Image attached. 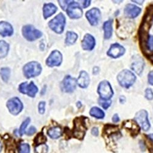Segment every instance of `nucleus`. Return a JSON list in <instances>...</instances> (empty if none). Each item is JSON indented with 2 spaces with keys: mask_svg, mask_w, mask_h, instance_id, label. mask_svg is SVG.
<instances>
[{
  "mask_svg": "<svg viewBox=\"0 0 153 153\" xmlns=\"http://www.w3.org/2000/svg\"><path fill=\"white\" fill-rule=\"evenodd\" d=\"M137 77L134 72L128 70L121 71L117 76V80L120 85L124 88H131L135 82Z\"/></svg>",
  "mask_w": 153,
  "mask_h": 153,
  "instance_id": "nucleus-1",
  "label": "nucleus"
},
{
  "mask_svg": "<svg viewBox=\"0 0 153 153\" xmlns=\"http://www.w3.org/2000/svg\"><path fill=\"white\" fill-rule=\"evenodd\" d=\"M97 92L100 99L102 100H110L114 95L111 84L107 80H104L99 83Z\"/></svg>",
  "mask_w": 153,
  "mask_h": 153,
  "instance_id": "nucleus-2",
  "label": "nucleus"
},
{
  "mask_svg": "<svg viewBox=\"0 0 153 153\" xmlns=\"http://www.w3.org/2000/svg\"><path fill=\"white\" fill-rule=\"evenodd\" d=\"M134 120L144 131H148L151 127L148 118V113L146 110L138 111L135 115Z\"/></svg>",
  "mask_w": 153,
  "mask_h": 153,
  "instance_id": "nucleus-3",
  "label": "nucleus"
},
{
  "mask_svg": "<svg viewBox=\"0 0 153 153\" xmlns=\"http://www.w3.org/2000/svg\"><path fill=\"white\" fill-rule=\"evenodd\" d=\"M41 65L39 62L36 61L28 62L23 68L24 75L28 79L39 75L41 73Z\"/></svg>",
  "mask_w": 153,
  "mask_h": 153,
  "instance_id": "nucleus-4",
  "label": "nucleus"
},
{
  "mask_svg": "<svg viewBox=\"0 0 153 153\" xmlns=\"http://www.w3.org/2000/svg\"><path fill=\"white\" fill-rule=\"evenodd\" d=\"M66 18L62 13L59 14L48 23V26L56 33H62L65 29Z\"/></svg>",
  "mask_w": 153,
  "mask_h": 153,
  "instance_id": "nucleus-5",
  "label": "nucleus"
},
{
  "mask_svg": "<svg viewBox=\"0 0 153 153\" xmlns=\"http://www.w3.org/2000/svg\"><path fill=\"white\" fill-rule=\"evenodd\" d=\"M86 131L85 126V119L83 117L76 118L74 120V137L79 140L83 139Z\"/></svg>",
  "mask_w": 153,
  "mask_h": 153,
  "instance_id": "nucleus-6",
  "label": "nucleus"
},
{
  "mask_svg": "<svg viewBox=\"0 0 153 153\" xmlns=\"http://www.w3.org/2000/svg\"><path fill=\"white\" fill-rule=\"evenodd\" d=\"M22 33L25 39L28 41H33L39 39L42 36V33L34 28L32 25H26L22 29Z\"/></svg>",
  "mask_w": 153,
  "mask_h": 153,
  "instance_id": "nucleus-7",
  "label": "nucleus"
},
{
  "mask_svg": "<svg viewBox=\"0 0 153 153\" xmlns=\"http://www.w3.org/2000/svg\"><path fill=\"white\" fill-rule=\"evenodd\" d=\"M126 52L125 48L118 43H114L111 45L107 51V55L110 58L117 59L124 55Z\"/></svg>",
  "mask_w": 153,
  "mask_h": 153,
  "instance_id": "nucleus-8",
  "label": "nucleus"
},
{
  "mask_svg": "<svg viewBox=\"0 0 153 153\" xmlns=\"http://www.w3.org/2000/svg\"><path fill=\"white\" fill-rule=\"evenodd\" d=\"M7 107L11 114L17 115L22 111L23 104L19 98L14 97L8 100Z\"/></svg>",
  "mask_w": 153,
  "mask_h": 153,
  "instance_id": "nucleus-9",
  "label": "nucleus"
},
{
  "mask_svg": "<svg viewBox=\"0 0 153 153\" xmlns=\"http://www.w3.org/2000/svg\"><path fill=\"white\" fill-rule=\"evenodd\" d=\"M19 91L23 94H27L30 97H34L38 91V88L33 82L30 84H28L27 82H25L20 85Z\"/></svg>",
  "mask_w": 153,
  "mask_h": 153,
  "instance_id": "nucleus-10",
  "label": "nucleus"
},
{
  "mask_svg": "<svg viewBox=\"0 0 153 153\" xmlns=\"http://www.w3.org/2000/svg\"><path fill=\"white\" fill-rule=\"evenodd\" d=\"M67 13L71 19H79L83 15V11L77 3L72 1L68 7Z\"/></svg>",
  "mask_w": 153,
  "mask_h": 153,
  "instance_id": "nucleus-11",
  "label": "nucleus"
},
{
  "mask_svg": "<svg viewBox=\"0 0 153 153\" xmlns=\"http://www.w3.org/2000/svg\"><path fill=\"white\" fill-rule=\"evenodd\" d=\"M86 17L92 26H96L98 24L100 19V11L97 7L92 8L91 9L87 11L86 13Z\"/></svg>",
  "mask_w": 153,
  "mask_h": 153,
  "instance_id": "nucleus-12",
  "label": "nucleus"
},
{
  "mask_svg": "<svg viewBox=\"0 0 153 153\" xmlns=\"http://www.w3.org/2000/svg\"><path fill=\"white\" fill-rule=\"evenodd\" d=\"M76 88V80L71 76L67 75L61 83V90L66 93L73 92Z\"/></svg>",
  "mask_w": 153,
  "mask_h": 153,
  "instance_id": "nucleus-13",
  "label": "nucleus"
},
{
  "mask_svg": "<svg viewBox=\"0 0 153 153\" xmlns=\"http://www.w3.org/2000/svg\"><path fill=\"white\" fill-rule=\"evenodd\" d=\"M141 8L132 4H127L125 6L124 10L125 16L129 19H135L141 13Z\"/></svg>",
  "mask_w": 153,
  "mask_h": 153,
  "instance_id": "nucleus-14",
  "label": "nucleus"
},
{
  "mask_svg": "<svg viewBox=\"0 0 153 153\" xmlns=\"http://www.w3.org/2000/svg\"><path fill=\"white\" fill-rule=\"evenodd\" d=\"M131 63V69L137 74L140 75L143 73L145 68V61L140 56H134Z\"/></svg>",
  "mask_w": 153,
  "mask_h": 153,
  "instance_id": "nucleus-15",
  "label": "nucleus"
},
{
  "mask_svg": "<svg viewBox=\"0 0 153 153\" xmlns=\"http://www.w3.org/2000/svg\"><path fill=\"white\" fill-rule=\"evenodd\" d=\"M62 62V55L58 50H54L47 58L46 63L50 67L58 66Z\"/></svg>",
  "mask_w": 153,
  "mask_h": 153,
  "instance_id": "nucleus-16",
  "label": "nucleus"
},
{
  "mask_svg": "<svg viewBox=\"0 0 153 153\" xmlns=\"http://www.w3.org/2000/svg\"><path fill=\"white\" fill-rule=\"evenodd\" d=\"M96 45V40L94 37L90 34H87L85 36L83 39L82 41V46L83 50L90 51L92 50Z\"/></svg>",
  "mask_w": 153,
  "mask_h": 153,
  "instance_id": "nucleus-17",
  "label": "nucleus"
},
{
  "mask_svg": "<svg viewBox=\"0 0 153 153\" xmlns=\"http://www.w3.org/2000/svg\"><path fill=\"white\" fill-rule=\"evenodd\" d=\"M123 127L133 135H137L139 132L140 127L135 120H127L123 123Z\"/></svg>",
  "mask_w": 153,
  "mask_h": 153,
  "instance_id": "nucleus-18",
  "label": "nucleus"
},
{
  "mask_svg": "<svg viewBox=\"0 0 153 153\" xmlns=\"http://www.w3.org/2000/svg\"><path fill=\"white\" fill-rule=\"evenodd\" d=\"M13 28L8 22H0V35L3 37L10 36L13 34Z\"/></svg>",
  "mask_w": 153,
  "mask_h": 153,
  "instance_id": "nucleus-19",
  "label": "nucleus"
},
{
  "mask_svg": "<svg viewBox=\"0 0 153 153\" xmlns=\"http://www.w3.org/2000/svg\"><path fill=\"white\" fill-rule=\"evenodd\" d=\"M77 83L82 88H86L90 84V79L88 73L85 71H82L77 80Z\"/></svg>",
  "mask_w": 153,
  "mask_h": 153,
  "instance_id": "nucleus-20",
  "label": "nucleus"
},
{
  "mask_svg": "<svg viewBox=\"0 0 153 153\" xmlns=\"http://www.w3.org/2000/svg\"><path fill=\"white\" fill-rule=\"evenodd\" d=\"M104 31V39H109L113 34V20L109 19L104 22L103 25Z\"/></svg>",
  "mask_w": 153,
  "mask_h": 153,
  "instance_id": "nucleus-21",
  "label": "nucleus"
},
{
  "mask_svg": "<svg viewBox=\"0 0 153 153\" xmlns=\"http://www.w3.org/2000/svg\"><path fill=\"white\" fill-rule=\"evenodd\" d=\"M57 10V7L53 3L45 4L44 6L43 11H44V16L45 19H47L54 14Z\"/></svg>",
  "mask_w": 153,
  "mask_h": 153,
  "instance_id": "nucleus-22",
  "label": "nucleus"
},
{
  "mask_svg": "<svg viewBox=\"0 0 153 153\" xmlns=\"http://www.w3.org/2000/svg\"><path fill=\"white\" fill-rule=\"evenodd\" d=\"M47 134L51 138L56 139L61 136L62 130L60 127H58V126L53 127L48 131Z\"/></svg>",
  "mask_w": 153,
  "mask_h": 153,
  "instance_id": "nucleus-23",
  "label": "nucleus"
},
{
  "mask_svg": "<svg viewBox=\"0 0 153 153\" xmlns=\"http://www.w3.org/2000/svg\"><path fill=\"white\" fill-rule=\"evenodd\" d=\"M90 115L94 117L96 119H103L105 117L104 111L97 107H94L91 108L90 111Z\"/></svg>",
  "mask_w": 153,
  "mask_h": 153,
  "instance_id": "nucleus-24",
  "label": "nucleus"
},
{
  "mask_svg": "<svg viewBox=\"0 0 153 153\" xmlns=\"http://www.w3.org/2000/svg\"><path fill=\"white\" fill-rule=\"evenodd\" d=\"M78 38V36L76 33H73L72 31H68L66 34V44L68 45L74 44Z\"/></svg>",
  "mask_w": 153,
  "mask_h": 153,
  "instance_id": "nucleus-25",
  "label": "nucleus"
},
{
  "mask_svg": "<svg viewBox=\"0 0 153 153\" xmlns=\"http://www.w3.org/2000/svg\"><path fill=\"white\" fill-rule=\"evenodd\" d=\"M9 45L4 41H0V58L5 57L9 51Z\"/></svg>",
  "mask_w": 153,
  "mask_h": 153,
  "instance_id": "nucleus-26",
  "label": "nucleus"
},
{
  "mask_svg": "<svg viewBox=\"0 0 153 153\" xmlns=\"http://www.w3.org/2000/svg\"><path fill=\"white\" fill-rule=\"evenodd\" d=\"M10 71L8 68H4L1 69L0 71V74H1V78L4 82H7L10 77Z\"/></svg>",
  "mask_w": 153,
  "mask_h": 153,
  "instance_id": "nucleus-27",
  "label": "nucleus"
},
{
  "mask_svg": "<svg viewBox=\"0 0 153 153\" xmlns=\"http://www.w3.org/2000/svg\"><path fill=\"white\" fill-rule=\"evenodd\" d=\"M48 150V147L45 144L36 145V146L35 147L36 153H47Z\"/></svg>",
  "mask_w": 153,
  "mask_h": 153,
  "instance_id": "nucleus-28",
  "label": "nucleus"
},
{
  "mask_svg": "<svg viewBox=\"0 0 153 153\" xmlns=\"http://www.w3.org/2000/svg\"><path fill=\"white\" fill-rule=\"evenodd\" d=\"M19 153H30V146L28 143H22L18 148Z\"/></svg>",
  "mask_w": 153,
  "mask_h": 153,
  "instance_id": "nucleus-29",
  "label": "nucleus"
},
{
  "mask_svg": "<svg viewBox=\"0 0 153 153\" xmlns=\"http://www.w3.org/2000/svg\"><path fill=\"white\" fill-rule=\"evenodd\" d=\"M45 142H46V137L42 133L38 134L37 135V137L35 138V143H36V145L44 144V143Z\"/></svg>",
  "mask_w": 153,
  "mask_h": 153,
  "instance_id": "nucleus-30",
  "label": "nucleus"
},
{
  "mask_svg": "<svg viewBox=\"0 0 153 153\" xmlns=\"http://www.w3.org/2000/svg\"><path fill=\"white\" fill-rule=\"evenodd\" d=\"M30 123V118H29L25 120L22 123V124H21V126L20 127V130H19V134L20 136H22L23 134L25 132V130H26V128L27 127V126Z\"/></svg>",
  "mask_w": 153,
  "mask_h": 153,
  "instance_id": "nucleus-31",
  "label": "nucleus"
},
{
  "mask_svg": "<svg viewBox=\"0 0 153 153\" xmlns=\"http://www.w3.org/2000/svg\"><path fill=\"white\" fill-rule=\"evenodd\" d=\"M146 46L147 49L150 52H153V36L148 35L146 41Z\"/></svg>",
  "mask_w": 153,
  "mask_h": 153,
  "instance_id": "nucleus-32",
  "label": "nucleus"
},
{
  "mask_svg": "<svg viewBox=\"0 0 153 153\" xmlns=\"http://www.w3.org/2000/svg\"><path fill=\"white\" fill-rule=\"evenodd\" d=\"M99 104L104 109L107 110L108 109L111 104V100H102L100 99L99 101Z\"/></svg>",
  "mask_w": 153,
  "mask_h": 153,
  "instance_id": "nucleus-33",
  "label": "nucleus"
},
{
  "mask_svg": "<svg viewBox=\"0 0 153 153\" xmlns=\"http://www.w3.org/2000/svg\"><path fill=\"white\" fill-rule=\"evenodd\" d=\"M145 96L146 99L148 100H152L153 99V91L152 89L148 88L145 90Z\"/></svg>",
  "mask_w": 153,
  "mask_h": 153,
  "instance_id": "nucleus-34",
  "label": "nucleus"
},
{
  "mask_svg": "<svg viewBox=\"0 0 153 153\" xmlns=\"http://www.w3.org/2000/svg\"><path fill=\"white\" fill-rule=\"evenodd\" d=\"M71 2H72V1H59V5L61 6V7H62V9L63 10H65L66 8L67 7H68V6L71 3Z\"/></svg>",
  "mask_w": 153,
  "mask_h": 153,
  "instance_id": "nucleus-35",
  "label": "nucleus"
},
{
  "mask_svg": "<svg viewBox=\"0 0 153 153\" xmlns=\"http://www.w3.org/2000/svg\"><path fill=\"white\" fill-rule=\"evenodd\" d=\"M45 102H41L39 104V111L41 114H44L45 112Z\"/></svg>",
  "mask_w": 153,
  "mask_h": 153,
  "instance_id": "nucleus-36",
  "label": "nucleus"
},
{
  "mask_svg": "<svg viewBox=\"0 0 153 153\" xmlns=\"http://www.w3.org/2000/svg\"><path fill=\"white\" fill-rule=\"evenodd\" d=\"M148 82L149 85L153 86V71H150L148 75Z\"/></svg>",
  "mask_w": 153,
  "mask_h": 153,
  "instance_id": "nucleus-37",
  "label": "nucleus"
},
{
  "mask_svg": "<svg viewBox=\"0 0 153 153\" xmlns=\"http://www.w3.org/2000/svg\"><path fill=\"white\" fill-rule=\"evenodd\" d=\"M36 129L34 127L32 126V127H30L29 129L27 132V134L28 135H33L36 132Z\"/></svg>",
  "mask_w": 153,
  "mask_h": 153,
  "instance_id": "nucleus-38",
  "label": "nucleus"
},
{
  "mask_svg": "<svg viewBox=\"0 0 153 153\" xmlns=\"http://www.w3.org/2000/svg\"><path fill=\"white\" fill-rule=\"evenodd\" d=\"M112 121H113V123H118L120 121V118L119 115L117 113L114 114V115L112 117Z\"/></svg>",
  "mask_w": 153,
  "mask_h": 153,
  "instance_id": "nucleus-39",
  "label": "nucleus"
},
{
  "mask_svg": "<svg viewBox=\"0 0 153 153\" xmlns=\"http://www.w3.org/2000/svg\"><path fill=\"white\" fill-rule=\"evenodd\" d=\"M91 134L94 136H96V137L98 136V135H99V129H98L97 127H93V128L91 130Z\"/></svg>",
  "mask_w": 153,
  "mask_h": 153,
  "instance_id": "nucleus-40",
  "label": "nucleus"
},
{
  "mask_svg": "<svg viewBox=\"0 0 153 153\" xmlns=\"http://www.w3.org/2000/svg\"><path fill=\"white\" fill-rule=\"evenodd\" d=\"M90 4H91V1H84L83 6L84 8H86L88 6H90Z\"/></svg>",
  "mask_w": 153,
  "mask_h": 153,
  "instance_id": "nucleus-41",
  "label": "nucleus"
},
{
  "mask_svg": "<svg viewBox=\"0 0 153 153\" xmlns=\"http://www.w3.org/2000/svg\"><path fill=\"white\" fill-rule=\"evenodd\" d=\"M119 100H120V102L121 104H124V103L126 102V99L125 96H121L120 97Z\"/></svg>",
  "mask_w": 153,
  "mask_h": 153,
  "instance_id": "nucleus-42",
  "label": "nucleus"
},
{
  "mask_svg": "<svg viewBox=\"0 0 153 153\" xmlns=\"http://www.w3.org/2000/svg\"><path fill=\"white\" fill-rule=\"evenodd\" d=\"M147 137L153 142V134H150L147 135Z\"/></svg>",
  "mask_w": 153,
  "mask_h": 153,
  "instance_id": "nucleus-43",
  "label": "nucleus"
},
{
  "mask_svg": "<svg viewBox=\"0 0 153 153\" xmlns=\"http://www.w3.org/2000/svg\"><path fill=\"white\" fill-rule=\"evenodd\" d=\"M132 2H135V3H136L137 4H143V3L144 2V1H143V0H142V1H135V0H134V1H132Z\"/></svg>",
  "mask_w": 153,
  "mask_h": 153,
  "instance_id": "nucleus-44",
  "label": "nucleus"
},
{
  "mask_svg": "<svg viewBox=\"0 0 153 153\" xmlns=\"http://www.w3.org/2000/svg\"><path fill=\"white\" fill-rule=\"evenodd\" d=\"M2 148H3V146H2V144H1V143L0 142V152L1 151V150H2Z\"/></svg>",
  "mask_w": 153,
  "mask_h": 153,
  "instance_id": "nucleus-45",
  "label": "nucleus"
},
{
  "mask_svg": "<svg viewBox=\"0 0 153 153\" xmlns=\"http://www.w3.org/2000/svg\"><path fill=\"white\" fill-rule=\"evenodd\" d=\"M151 59H152V61H153V55L151 56Z\"/></svg>",
  "mask_w": 153,
  "mask_h": 153,
  "instance_id": "nucleus-46",
  "label": "nucleus"
},
{
  "mask_svg": "<svg viewBox=\"0 0 153 153\" xmlns=\"http://www.w3.org/2000/svg\"><path fill=\"white\" fill-rule=\"evenodd\" d=\"M152 22H153V17H152Z\"/></svg>",
  "mask_w": 153,
  "mask_h": 153,
  "instance_id": "nucleus-47",
  "label": "nucleus"
}]
</instances>
